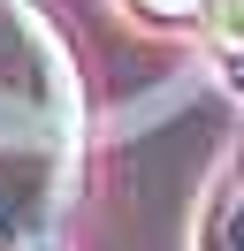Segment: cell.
Here are the masks:
<instances>
[{
  "instance_id": "cell-1",
  "label": "cell",
  "mask_w": 244,
  "mask_h": 251,
  "mask_svg": "<svg viewBox=\"0 0 244 251\" xmlns=\"http://www.w3.org/2000/svg\"><path fill=\"white\" fill-rule=\"evenodd\" d=\"M0 92L38 107V114H54V122H69V69H61L46 23L23 0H0Z\"/></svg>"
},
{
  "instance_id": "cell-2",
  "label": "cell",
  "mask_w": 244,
  "mask_h": 251,
  "mask_svg": "<svg viewBox=\"0 0 244 251\" xmlns=\"http://www.w3.org/2000/svg\"><path fill=\"white\" fill-rule=\"evenodd\" d=\"M46 221V183H38V160H15L0 152V251H23Z\"/></svg>"
},
{
  "instance_id": "cell-3",
  "label": "cell",
  "mask_w": 244,
  "mask_h": 251,
  "mask_svg": "<svg viewBox=\"0 0 244 251\" xmlns=\"http://www.w3.org/2000/svg\"><path fill=\"white\" fill-rule=\"evenodd\" d=\"M221 61H229V76L244 84V8L229 16V38H221Z\"/></svg>"
},
{
  "instance_id": "cell-4",
  "label": "cell",
  "mask_w": 244,
  "mask_h": 251,
  "mask_svg": "<svg viewBox=\"0 0 244 251\" xmlns=\"http://www.w3.org/2000/svg\"><path fill=\"white\" fill-rule=\"evenodd\" d=\"M137 8H145V16H160V23H183V16H198L206 0H137Z\"/></svg>"
},
{
  "instance_id": "cell-5",
  "label": "cell",
  "mask_w": 244,
  "mask_h": 251,
  "mask_svg": "<svg viewBox=\"0 0 244 251\" xmlns=\"http://www.w3.org/2000/svg\"><path fill=\"white\" fill-rule=\"evenodd\" d=\"M206 251H244V236H237V228H229V221H221V228L206 236Z\"/></svg>"
}]
</instances>
